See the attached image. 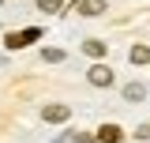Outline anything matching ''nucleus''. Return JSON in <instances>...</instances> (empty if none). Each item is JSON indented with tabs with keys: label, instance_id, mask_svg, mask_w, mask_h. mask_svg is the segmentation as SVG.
I'll list each match as a JSON object with an SVG mask.
<instances>
[{
	"label": "nucleus",
	"instance_id": "f257e3e1",
	"mask_svg": "<svg viewBox=\"0 0 150 143\" xmlns=\"http://www.w3.org/2000/svg\"><path fill=\"white\" fill-rule=\"evenodd\" d=\"M41 117L49 121V124H60V121H68L71 117V106H64V102H53V106L41 109Z\"/></svg>",
	"mask_w": 150,
	"mask_h": 143
},
{
	"label": "nucleus",
	"instance_id": "f03ea898",
	"mask_svg": "<svg viewBox=\"0 0 150 143\" xmlns=\"http://www.w3.org/2000/svg\"><path fill=\"white\" fill-rule=\"evenodd\" d=\"M86 79H90V87H112V68H105V64H94V68L86 72Z\"/></svg>",
	"mask_w": 150,
	"mask_h": 143
},
{
	"label": "nucleus",
	"instance_id": "7ed1b4c3",
	"mask_svg": "<svg viewBox=\"0 0 150 143\" xmlns=\"http://www.w3.org/2000/svg\"><path fill=\"white\" fill-rule=\"evenodd\" d=\"M75 11H79V15H86V19H94V15H101V11H105V0H75Z\"/></svg>",
	"mask_w": 150,
	"mask_h": 143
},
{
	"label": "nucleus",
	"instance_id": "20e7f679",
	"mask_svg": "<svg viewBox=\"0 0 150 143\" xmlns=\"http://www.w3.org/2000/svg\"><path fill=\"white\" fill-rule=\"evenodd\" d=\"M30 41H38L34 26H30V30H19V34H8V49H23V45H30Z\"/></svg>",
	"mask_w": 150,
	"mask_h": 143
},
{
	"label": "nucleus",
	"instance_id": "39448f33",
	"mask_svg": "<svg viewBox=\"0 0 150 143\" xmlns=\"http://www.w3.org/2000/svg\"><path fill=\"white\" fill-rule=\"evenodd\" d=\"M124 139V132L116 124H105V128H98V143H120Z\"/></svg>",
	"mask_w": 150,
	"mask_h": 143
},
{
	"label": "nucleus",
	"instance_id": "423d86ee",
	"mask_svg": "<svg viewBox=\"0 0 150 143\" xmlns=\"http://www.w3.org/2000/svg\"><path fill=\"white\" fill-rule=\"evenodd\" d=\"M83 49H86V56L101 60V56H105V41H101V38H90V41H83Z\"/></svg>",
	"mask_w": 150,
	"mask_h": 143
},
{
	"label": "nucleus",
	"instance_id": "0eeeda50",
	"mask_svg": "<svg viewBox=\"0 0 150 143\" xmlns=\"http://www.w3.org/2000/svg\"><path fill=\"white\" fill-rule=\"evenodd\" d=\"M143 98H146V87L143 83H128L124 87V102H143Z\"/></svg>",
	"mask_w": 150,
	"mask_h": 143
},
{
	"label": "nucleus",
	"instance_id": "6e6552de",
	"mask_svg": "<svg viewBox=\"0 0 150 143\" xmlns=\"http://www.w3.org/2000/svg\"><path fill=\"white\" fill-rule=\"evenodd\" d=\"M128 60H131V64H146V60H150V45H131Z\"/></svg>",
	"mask_w": 150,
	"mask_h": 143
},
{
	"label": "nucleus",
	"instance_id": "1a4fd4ad",
	"mask_svg": "<svg viewBox=\"0 0 150 143\" xmlns=\"http://www.w3.org/2000/svg\"><path fill=\"white\" fill-rule=\"evenodd\" d=\"M38 8H41V11H60L64 0H38Z\"/></svg>",
	"mask_w": 150,
	"mask_h": 143
},
{
	"label": "nucleus",
	"instance_id": "9d476101",
	"mask_svg": "<svg viewBox=\"0 0 150 143\" xmlns=\"http://www.w3.org/2000/svg\"><path fill=\"white\" fill-rule=\"evenodd\" d=\"M41 56H45L49 64H60V60H64V49H45V53H41Z\"/></svg>",
	"mask_w": 150,
	"mask_h": 143
},
{
	"label": "nucleus",
	"instance_id": "9b49d317",
	"mask_svg": "<svg viewBox=\"0 0 150 143\" xmlns=\"http://www.w3.org/2000/svg\"><path fill=\"white\" fill-rule=\"evenodd\" d=\"M135 136H139V139H150V124H143L139 132H135Z\"/></svg>",
	"mask_w": 150,
	"mask_h": 143
}]
</instances>
